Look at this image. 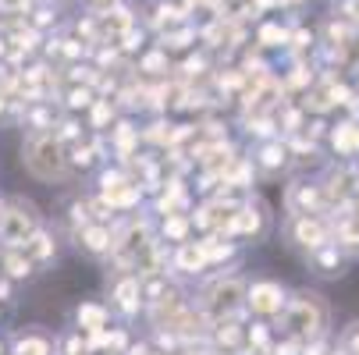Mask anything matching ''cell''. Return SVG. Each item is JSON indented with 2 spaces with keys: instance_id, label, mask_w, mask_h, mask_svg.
Wrapping results in <instances>:
<instances>
[{
  "instance_id": "6da1fadb",
  "label": "cell",
  "mask_w": 359,
  "mask_h": 355,
  "mask_svg": "<svg viewBox=\"0 0 359 355\" xmlns=\"http://www.w3.org/2000/svg\"><path fill=\"white\" fill-rule=\"evenodd\" d=\"M285 320V334L295 341H313V337H327L331 327V309L317 291H288V302L278 316V323Z\"/></svg>"
},
{
  "instance_id": "7a4b0ae2",
  "label": "cell",
  "mask_w": 359,
  "mask_h": 355,
  "mask_svg": "<svg viewBox=\"0 0 359 355\" xmlns=\"http://www.w3.org/2000/svg\"><path fill=\"white\" fill-rule=\"evenodd\" d=\"M22 167L36 178V181H68L72 171H68V149L61 146V139L46 135V132H36L22 142Z\"/></svg>"
},
{
  "instance_id": "3957f363",
  "label": "cell",
  "mask_w": 359,
  "mask_h": 355,
  "mask_svg": "<svg viewBox=\"0 0 359 355\" xmlns=\"http://www.w3.org/2000/svg\"><path fill=\"white\" fill-rule=\"evenodd\" d=\"M36 231H39V210L29 199L11 195L4 207H0V238H4L11 249H22Z\"/></svg>"
},
{
  "instance_id": "277c9868",
  "label": "cell",
  "mask_w": 359,
  "mask_h": 355,
  "mask_svg": "<svg viewBox=\"0 0 359 355\" xmlns=\"http://www.w3.org/2000/svg\"><path fill=\"white\" fill-rule=\"evenodd\" d=\"M285 238H288L292 249L313 252V249H320V245L331 242V224H327L324 214H288Z\"/></svg>"
},
{
  "instance_id": "5b68a950",
  "label": "cell",
  "mask_w": 359,
  "mask_h": 355,
  "mask_svg": "<svg viewBox=\"0 0 359 355\" xmlns=\"http://www.w3.org/2000/svg\"><path fill=\"white\" fill-rule=\"evenodd\" d=\"M285 302H288V288H281L278 281L271 277H256L245 284V306L256 313V316H281L285 309Z\"/></svg>"
},
{
  "instance_id": "8992f818",
  "label": "cell",
  "mask_w": 359,
  "mask_h": 355,
  "mask_svg": "<svg viewBox=\"0 0 359 355\" xmlns=\"http://www.w3.org/2000/svg\"><path fill=\"white\" fill-rule=\"evenodd\" d=\"M331 210L324 181H295L288 185V214H324Z\"/></svg>"
},
{
  "instance_id": "52a82bcc",
  "label": "cell",
  "mask_w": 359,
  "mask_h": 355,
  "mask_svg": "<svg viewBox=\"0 0 359 355\" xmlns=\"http://www.w3.org/2000/svg\"><path fill=\"white\" fill-rule=\"evenodd\" d=\"M75 242L86 256H107V252H114V231L104 221H89L86 228H79Z\"/></svg>"
},
{
  "instance_id": "ba28073f",
  "label": "cell",
  "mask_w": 359,
  "mask_h": 355,
  "mask_svg": "<svg viewBox=\"0 0 359 355\" xmlns=\"http://www.w3.org/2000/svg\"><path fill=\"white\" fill-rule=\"evenodd\" d=\"M214 298H203V309H207L217 323L231 313V309H238L242 302H245V288L238 284V281H228V284H217L214 291H210Z\"/></svg>"
},
{
  "instance_id": "9c48e42d",
  "label": "cell",
  "mask_w": 359,
  "mask_h": 355,
  "mask_svg": "<svg viewBox=\"0 0 359 355\" xmlns=\"http://www.w3.org/2000/svg\"><path fill=\"white\" fill-rule=\"evenodd\" d=\"M306 263H310L320 277H338V274H345V252L334 242H327L313 252H306Z\"/></svg>"
},
{
  "instance_id": "30bf717a",
  "label": "cell",
  "mask_w": 359,
  "mask_h": 355,
  "mask_svg": "<svg viewBox=\"0 0 359 355\" xmlns=\"http://www.w3.org/2000/svg\"><path fill=\"white\" fill-rule=\"evenodd\" d=\"M57 351V337H50L46 330H22L15 334V344L8 355H54Z\"/></svg>"
},
{
  "instance_id": "8fae6325",
  "label": "cell",
  "mask_w": 359,
  "mask_h": 355,
  "mask_svg": "<svg viewBox=\"0 0 359 355\" xmlns=\"http://www.w3.org/2000/svg\"><path fill=\"white\" fill-rule=\"evenodd\" d=\"M107 320H111V313H107V306H100V302H86V306L75 309L79 330H104Z\"/></svg>"
},
{
  "instance_id": "7c38bea8",
  "label": "cell",
  "mask_w": 359,
  "mask_h": 355,
  "mask_svg": "<svg viewBox=\"0 0 359 355\" xmlns=\"http://www.w3.org/2000/svg\"><path fill=\"white\" fill-rule=\"evenodd\" d=\"M252 160H256V167H260L267 178H274V174H278V171H281V167L292 160V157L285 153L281 146H271V149H264V157H252Z\"/></svg>"
},
{
  "instance_id": "4fadbf2b",
  "label": "cell",
  "mask_w": 359,
  "mask_h": 355,
  "mask_svg": "<svg viewBox=\"0 0 359 355\" xmlns=\"http://www.w3.org/2000/svg\"><path fill=\"white\" fill-rule=\"evenodd\" d=\"M4 270H8V281H22V277L32 274V263H29V256L22 249H11L4 256Z\"/></svg>"
},
{
  "instance_id": "5bb4252c",
  "label": "cell",
  "mask_w": 359,
  "mask_h": 355,
  "mask_svg": "<svg viewBox=\"0 0 359 355\" xmlns=\"http://www.w3.org/2000/svg\"><path fill=\"white\" fill-rule=\"evenodd\" d=\"M338 348L345 355H359V320H352L341 334H338Z\"/></svg>"
},
{
  "instance_id": "9a60e30c",
  "label": "cell",
  "mask_w": 359,
  "mask_h": 355,
  "mask_svg": "<svg viewBox=\"0 0 359 355\" xmlns=\"http://www.w3.org/2000/svg\"><path fill=\"white\" fill-rule=\"evenodd\" d=\"M0 355H8V344L4 341H0Z\"/></svg>"
}]
</instances>
